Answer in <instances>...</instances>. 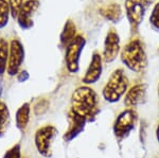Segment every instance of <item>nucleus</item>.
Wrapping results in <instances>:
<instances>
[{"instance_id":"obj_12","label":"nucleus","mask_w":159,"mask_h":158,"mask_svg":"<svg viewBox=\"0 0 159 158\" xmlns=\"http://www.w3.org/2000/svg\"><path fill=\"white\" fill-rule=\"evenodd\" d=\"M147 84H136L135 86L129 88V90H127L124 99V104L132 109L138 106L139 104H142L147 99Z\"/></svg>"},{"instance_id":"obj_23","label":"nucleus","mask_w":159,"mask_h":158,"mask_svg":"<svg viewBox=\"0 0 159 158\" xmlns=\"http://www.w3.org/2000/svg\"><path fill=\"white\" fill-rule=\"evenodd\" d=\"M156 135H157V139L159 141V124H158V127H157V131H156Z\"/></svg>"},{"instance_id":"obj_3","label":"nucleus","mask_w":159,"mask_h":158,"mask_svg":"<svg viewBox=\"0 0 159 158\" xmlns=\"http://www.w3.org/2000/svg\"><path fill=\"white\" fill-rule=\"evenodd\" d=\"M129 79L123 69H117L111 73L103 88V97L107 102L116 103L127 91Z\"/></svg>"},{"instance_id":"obj_8","label":"nucleus","mask_w":159,"mask_h":158,"mask_svg":"<svg viewBox=\"0 0 159 158\" xmlns=\"http://www.w3.org/2000/svg\"><path fill=\"white\" fill-rule=\"evenodd\" d=\"M25 61V48L21 42L18 39H12L10 44L9 51V61H7V74L14 76L18 73Z\"/></svg>"},{"instance_id":"obj_15","label":"nucleus","mask_w":159,"mask_h":158,"mask_svg":"<svg viewBox=\"0 0 159 158\" xmlns=\"http://www.w3.org/2000/svg\"><path fill=\"white\" fill-rule=\"evenodd\" d=\"M30 115H31V106L29 103H24L17 109L16 115H15L16 126L21 132H24L27 129L28 124H29Z\"/></svg>"},{"instance_id":"obj_14","label":"nucleus","mask_w":159,"mask_h":158,"mask_svg":"<svg viewBox=\"0 0 159 158\" xmlns=\"http://www.w3.org/2000/svg\"><path fill=\"white\" fill-rule=\"evenodd\" d=\"M100 14L105 19L111 21L112 24H118L123 17L121 7H120L119 3H115V2H111V3L102 7L100 9Z\"/></svg>"},{"instance_id":"obj_4","label":"nucleus","mask_w":159,"mask_h":158,"mask_svg":"<svg viewBox=\"0 0 159 158\" xmlns=\"http://www.w3.org/2000/svg\"><path fill=\"white\" fill-rule=\"evenodd\" d=\"M57 129L53 125H45L38 129L34 136V143L38 153L43 157H51L52 143L57 136Z\"/></svg>"},{"instance_id":"obj_11","label":"nucleus","mask_w":159,"mask_h":158,"mask_svg":"<svg viewBox=\"0 0 159 158\" xmlns=\"http://www.w3.org/2000/svg\"><path fill=\"white\" fill-rule=\"evenodd\" d=\"M103 56L98 52L94 51L93 54L91 56L90 64H89L88 68H87L85 75L83 78V83L85 84H94L99 81V79L101 78L102 70H103Z\"/></svg>"},{"instance_id":"obj_16","label":"nucleus","mask_w":159,"mask_h":158,"mask_svg":"<svg viewBox=\"0 0 159 158\" xmlns=\"http://www.w3.org/2000/svg\"><path fill=\"white\" fill-rule=\"evenodd\" d=\"M76 36V27L74 25V22L71 19H68L66 21L65 25H64V29L61 33V46L63 48H67L70 43L75 38Z\"/></svg>"},{"instance_id":"obj_18","label":"nucleus","mask_w":159,"mask_h":158,"mask_svg":"<svg viewBox=\"0 0 159 158\" xmlns=\"http://www.w3.org/2000/svg\"><path fill=\"white\" fill-rule=\"evenodd\" d=\"M10 46L4 38L0 37V76L3 75L7 68Z\"/></svg>"},{"instance_id":"obj_9","label":"nucleus","mask_w":159,"mask_h":158,"mask_svg":"<svg viewBox=\"0 0 159 158\" xmlns=\"http://www.w3.org/2000/svg\"><path fill=\"white\" fill-rule=\"evenodd\" d=\"M120 52V36L115 29H110L104 40L103 58L106 63H111L116 60Z\"/></svg>"},{"instance_id":"obj_2","label":"nucleus","mask_w":159,"mask_h":158,"mask_svg":"<svg viewBox=\"0 0 159 158\" xmlns=\"http://www.w3.org/2000/svg\"><path fill=\"white\" fill-rule=\"evenodd\" d=\"M121 61L129 70L142 72L148 67V55L139 38H133L123 47Z\"/></svg>"},{"instance_id":"obj_7","label":"nucleus","mask_w":159,"mask_h":158,"mask_svg":"<svg viewBox=\"0 0 159 158\" xmlns=\"http://www.w3.org/2000/svg\"><path fill=\"white\" fill-rule=\"evenodd\" d=\"M137 122V114L134 109L129 108L122 111L118 116L114 124V133L117 139L122 140L126 138L130 132L135 129Z\"/></svg>"},{"instance_id":"obj_10","label":"nucleus","mask_w":159,"mask_h":158,"mask_svg":"<svg viewBox=\"0 0 159 158\" xmlns=\"http://www.w3.org/2000/svg\"><path fill=\"white\" fill-rule=\"evenodd\" d=\"M38 7H39L38 0H27L24 2L21 10L17 16V22L22 30H29L33 27L32 16Z\"/></svg>"},{"instance_id":"obj_22","label":"nucleus","mask_w":159,"mask_h":158,"mask_svg":"<svg viewBox=\"0 0 159 158\" xmlns=\"http://www.w3.org/2000/svg\"><path fill=\"white\" fill-rule=\"evenodd\" d=\"M3 158H22V154H21V147H20V144H14L11 149H9L4 154Z\"/></svg>"},{"instance_id":"obj_19","label":"nucleus","mask_w":159,"mask_h":158,"mask_svg":"<svg viewBox=\"0 0 159 158\" xmlns=\"http://www.w3.org/2000/svg\"><path fill=\"white\" fill-rule=\"evenodd\" d=\"M10 13V6L7 0H0V29L7 25Z\"/></svg>"},{"instance_id":"obj_24","label":"nucleus","mask_w":159,"mask_h":158,"mask_svg":"<svg viewBox=\"0 0 159 158\" xmlns=\"http://www.w3.org/2000/svg\"><path fill=\"white\" fill-rule=\"evenodd\" d=\"M158 96H159V86H158Z\"/></svg>"},{"instance_id":"obj_1","label":"nucleus","mask_w":159,"mask_h":158,"mask_svg":"<svg viewBox=\"0 0 159 158\" xmlns=\"http://www.w3.org/2000/svg\"><path fill=\"white\" fill-rule=\"evenodd\" d=\"M72 111L87 121H90L99 113V98L90 87H79L72 95Z\"/></svg>"},{"instance_id":"obj_17","label":"nucleus","mask_w":159,"mask_h":158,"mask_svg":"<svg viewBox=\"0 0 159 158\" xmlns=\"http://www.w3.org/2000/svg\"><path fill=\"white\" fill-rule=\"evenodd\" d=\"M10 122H11V116L9 107L4 102L0 101V138L7 133Z\"/></svg>"},{"instance_id":"obj_6","label":"nucleus","mask_w":159,"mask_h":158,"mask_svg":"<svg viewBox=\"0 0 159 158\" xmlns=\"http://www.w3.org/2000/svg\"><path fill=\"white\" fill-rule=\"evenodd\" d=\"M151 0H125V13L133 31H136L145 16Z\"/></svg>"},{"instance_id":"obj_20","label":"nucleus","mask_w":159,"mask_h":158,"mask_svg":"<svg viewBox=\"0 0 159 158\" xmlns=\"http://www.w3.org/2000/svg\"><path fill=\"white\" fill-rule=\"evenodd\" d=\"M150 24L155 30L159 31V2L154 6L150 16Z\"/></svg>"},{"instance_id":"obj_13","label":"nucleus","mask_w":159,"mask_h":158,"mask_svg":"<svg viewBox=\"0 0 159 158\" xmlns=\"http://www.w3.org/2000/svg\"><path fill=\"white\" fill-rule=\"evenodd\" d=\"M69 126L67 132L64 135V139L66 141H70L75 138L79 134H81V132L84 129V126H85L86 123V119L83 118L82 116H80L76 113H74L73 111H71L69 113Z\"/></svg>"},{"instance_id":"obj_21","label":"nucleus","mask_w":159,"mask_h":158,"mask_svg":"<svg viewBox=\"0 0 159 158\" xmlns=\"http://www.w3.org/2000/svg\"><path fill=\"white\" fill-rule=\"evenodd\" d=\"M24 1L22 0H9V6H10V12L13 18H17L20 10L22 7Z\"/></svg>"},{"instance_id":"obj_5","label":"nucleus","mask_w":159,"mask_h":158,"mask_svg":"<svg viewBox=\"0 0 159 158\" xmlns=\"http://www.w3.org/2000/svg\"><path fill=\"white\" fill-rule=\"evenodd\" d=\"M86 45V39L83 35H76L75 38L66 48L65 62L69 72L76 73L80 70V60L82 51Z\"/></svg>"}]
</instances>
